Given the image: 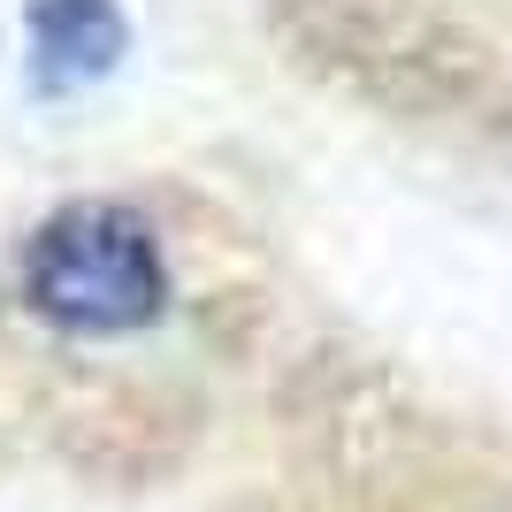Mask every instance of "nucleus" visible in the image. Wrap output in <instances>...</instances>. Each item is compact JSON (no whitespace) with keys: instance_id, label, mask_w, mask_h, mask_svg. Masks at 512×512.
Returning <instances> with one entry per match:
<instances>
[{"instance_id":"nucleus-1","label":"nucleus","mask_w":512,"mask_h":512,"mask_svg":"<svg viewBox=\"0 0 512 512\" xmlns=\"http://www.w3.org/2000/svg\"><path fill=\"white\" fill-rule=\"evenodd\" d=\"M23 299L31 314L77 337H123L146 329L169 299V268L161 245L130 207H62L54 222H39L31 253H23Z\"/></svg>"},{"instance_id":"nucleus-2","label":"nucleus","mask_w":512,"mask_h":512,"mask_svg":"<svg viewBox=\"0 0 512 512\" xmlns=\"http://www.w3.org/2000/svg\"><path fill=\"white\" fill-rule=\"evenodd\" d=\"M23 39H31V77L46 92H77L123 62L130 23L115 0H31L23 8Z\"/></svg>"}]
</instances>
